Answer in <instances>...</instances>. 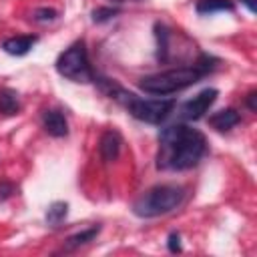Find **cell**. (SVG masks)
<instances>
[{"label": "cell", "instance_id": "obj_7", "mask_svg": "<svg viewBox=\"0 0 257 257\" xmlns=\"http://www.w3.org/2000/svg\"><path fill=\"white\" fill-rule=\"evenodd\" d=\"M120 147H122V137L118 135V131L114 128H108L100 135V141H98V153H100V159L104 163H112L116 161L118 153H120Z\"/></svg>", "mask_w": 257, "mask_h": 257}, {"label": "cell", "instance_id": "obj_4", "mask_svg": "<svg viewBox=\"0 0 257 257\" xmlns=\"http://www.w3.org/2000/svg\"><path fill=\"white\" fill-rule=\"evenodd\" d=\"M56 72L72 82H92L94 72L88 62V52L82 40L70 44L56 58Z\"/></svg>", "mask_w": 257, "mask_h": 257}, {"label": "cell", "instance_id": "obj_5", "mask_svg": "<svg viewBox=\"0 0 257 257\" xmlns=\"http://www.w3.org/2000/svg\"><path fill=\"white\" fill-rule=\"evenodd\" d=\"M175 98H161V100H153V98H139L137 94L131 92V96L126 98V102L122 104L137 120L149 122V124H161L165 122L171 112L175 110Z\"/></svg>", "mask_w": 257, "mask_h": 257}, {"label": "cell", "instance_id": "obj_21", "mask_svg": "<svg viewBox=\"0 0 257 257\" xmlns=\"http://www.w3.org/2000/svg\"><path fill=\"white\" fill-rule=\"evenodd\" d=\"M241 4H245V6H247V10H249L251 14H255V12H257V0H241Z\"/></svg>", "mask_w": 257, "mask_h": 257}, {"label": "cell", "instance_id": "obj_22", "mask_svg": "<svg viewBox=\"0 0 257 257\" xmlns=\"http://www.w3.org/2000/svg\"><path fill=\"white\" fill-rule=\"evenodd\" d=\"M112 2H118V4H120V2H124V0H112Z\"/></svg>", "mask_w": 257, "mask_h": 257}, {"label": "cell", "instance_id": "obj_16", "mask_svg": "<svg viewBox=\"0 0 257 257\" xmlns=\"http://www.w3.org/2000/svg\"><path fill=\"white\" fill-rule=\"evenodd\" d=\"M116 14H118V8H114V6H98L92 10V22L102 24V22H108L110 18H114Z\"/></svg>", "mask_w": 257, "mask_h": 257}, {"label": "cell", "instance_id": "obj_8", "mask_svg": "<svg viewBox=\"0 0 257 257\" xmlns=\"http://www.w3.org/2000/svg\"><path fill=\"white\" fill-rule=\"evenodd\" d=\"M42 126L50 137H66L68 135V122L66 116L60 110H44L42 112Z\"/></svg>", "mask_w": 257, "mask_h": 257}, {"label": "cell", "instance_id": "obj_13", "mask_svg": "<svg viewBox=\"0 0 257 257\" xmlns=\"http://www.w3.org/2000/svg\"><path fill=\"white\" fill-rule=\"evenodd\" d=\"M195 10L199 14H213V12H233L235 4L233 0H199L195 4Z\"/></svg>", "mask_w": 257, "mask_h": 257}, {"label": "cell", "instance_id": "obj_6", "mask_svg": "<svg viewBox=\"0 0 257 257\" xmlns=\"http://www.w3.org/2000/svg\"><path fill=\"white\" fill-rule=\"evenodd\" d=\"M219 90L217 88H205L201 90L197 96H193L191 100L183 102L179 108V114L183 120H199L205 116V112L211 108V104L217 100Z\"/></svg>", "mask_w": 257, "mask_h": 257}, {"label": "cell", "instance_id": "obj_11", "mask_svg": "<svg viewBox=\"0 0 257 257\" xmlns=\"http://www.w3.org/2000/svg\"><path fill=\"white\" fill-rule=\"evenodd\" d=\"M98 233H100V225H92V227H88V229H84V231H80V233H74V235H70V237L64 241L62 251H64V253L74 251V249H78V247L90 243L92 239H96Z\"/></svg>", "mask_w": 257, "mask_h": 257}, {"label": "cell", "instance_id": "obj_12", "mask_svg": "<svg viewBox=\"0 0 257 257\" xmlns=\"http://www.w3.org/2000/svg\"><path fill=\"white\" fill-rule=\"evenodd\" d=\"M20 112V100H18V92L4 86L0 88V114L4 116H14Z\"/></svg>", "mask_w": 257, "mask_h": 257}, {"label": "cell", "instance_id": "obj_19", "mask_svg": "<svg viewBox=\"0 0 257 257\" xmlns=\"http://www.w3.org/2000/svg\"><path fill=\"white\" fill-rule=\"evenodd\" d=\"M14 193V185L8 181H0V201H6Z\"/></svg>", "mask_w": 257, "mask_h": 257}, {"label": "cell", "instance_id": "obj_15", "mask_svg": "<svg viewBox=\"0 0 257 257\" xmlns=\"http://www.w3.org/2000/svg\"><path fill=\"white\" fill-rule=\"evenodd\" d=\"M66 215H68V203H64V201H54V203H50L48 209H46V223H48L50 227H58V225L66 219Z\"/></svg>", "mask_w": 257, "mask_h": 257}, {"label": "cell", "instance_id": "obj_20", "mask_svg": "<svg viewBox=\"0 0 257 257\" xmlns=\"http://www.w3.org/2000/svg\"><path fill=\"white\" fill-rule=\"evenodd\" d=\"M245 102H247V106H249L251 112H257V90H251L245 96Z\"/></svg>", "mask_w": 257, "mask_h": 257}, {"label": "cell", "instance_id": "obj_14", "mask_svg": "<svg viewBox=\"0 0 257 257\" xmlns=\"http://www.w3.org/2000/svg\"><path fill=\"white\" fill-rule=\"evenodd\" d=\"M155 34H157V46H159V50H157V58L159 60H169V46H171V30L165 26V24H161V22H157L155 24Z\"/></svg>", "mask_w": 257, "mask_h": 257}, {"label": "cell", "instance_id": "obj_18", "mask_svg": "<svg viewBox=\"0 0 257 257\" xmlns=\"http://www.w3.org/2000/svg\"><path fill=\"white\" fill-rule=\"evenodd\" d=\"M167 247H169V251L171 253H181V235L177 233V231H173V233H169V239H167Z\"/></svg>", "mask_w": 257, "mask_h": 257}, {"label": "cell", "instance_id": "obj_9", "mask_svg": "<svg viewBox=\"0 0 257 257\" xmlns=\"http://www.w3.org/2000/svg\"><path fill=\"white\" fill-rule=\"evenodd\" d=\"M38 42V36L36 34H26V36H12V38H6L2 42V50L6 54H12V56H24L32 50V46Z\"/></svg>", "mask_w": 257, "mask_h": 257}, {"label": "cell", "instance_id": "obj_1", "mask_svg": "<svg viewBox=\"0 0 257 257\" xmlns=\"http://www.w3.org/2000/svg\"><path fill=\"white\" fill-rule=\"evenodd\" d=\"M207 153V139L201 131L187 124H171L159 133L157 167L161 171H189Z\"/></svg>", "mask_w": 257, "mask_h": 257}, {"label": "cell", "instance_id": "obj_17", "mask_svg": "<svg viewBox=\"0 0 257 257\" xmlns=\"http://www.w3.org/2000/svg\"><path fill=\"white\" fill-rule=\"evenodd\" d=\"M36 22H52L58 18V12L54 8H36L34 10V16H32Z\"/></svg>", "mask_w": 257, "mask_h": 257}, {"label": "cell", "instance_id": "obj_3", "mask_svg": "<svg viewBox=\"0 0 257 257\" xmlns=\"http://www.w3.org/2000/svg\"><path fill=\"white\" fill-rule=\"evenodd\" d=\"M207 72L203 68H199L197 64L181 66V68H171V70L143 76L139 80V86H141V90H145L149 94H161L163 96V94H173V92H179L187 86H193Z\"/></svg>", "mask_w": 257, "mask_h": 257}, {"label": "cell", "instance_id": "obj_2", "mask_svg": "<svg viewBox=\"0 0 257 257\" xmlns=\"http://www.w3.org/2000/svg\"><path fill=\"white\" fill-rule=\"evenodd\" d=\"M187 191L179 185H157L145 191L135 203L133 213L141 219H153L159 215H167L183 205Z\"/></svg>", "mask_w": 257, "mask_h": 257}, {"label": "cell", "instance_id": "obj_10", "mask_svg": "<svg viewBox=\"0 0 257 257\" xmlns=\"http://www.w3.org/2000/svg\"><path fill=\"white\" fill-rule=\"evenodd\" d=\"M241 122V114L235 110V108H223V110H217L215 114L209 116V124L219 131V133H227L231 131L233 126H237Z\"/></svg>", "mask_w": 257, "mask_h": 257}]
</instances>
